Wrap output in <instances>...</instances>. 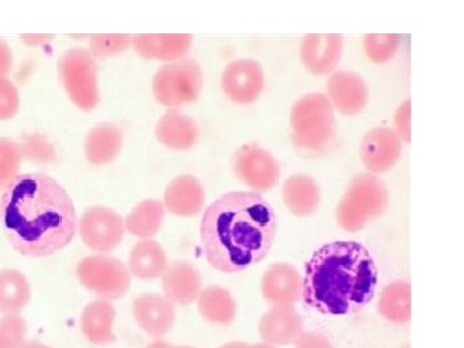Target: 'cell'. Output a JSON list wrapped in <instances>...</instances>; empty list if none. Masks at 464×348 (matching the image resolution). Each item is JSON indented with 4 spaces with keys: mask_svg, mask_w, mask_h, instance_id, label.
<instances>
[{
    "mask_svg": "<svg viewBox=\"0 0 464 348\" xmlns=\"http://www.w3.org/2000/svg\"><path fill=\"white\" fill-rule=\"evenodd\" d=\"M0 226L21 256L50 257L74 239V201L48 174H18L0 195Z\"/></svg>",
    "mask_w": 464,
    "mask_h": 348,
    "instance_id": "cell-1",
    "label": "cell"
},
{
    "mask_svg": "<svg viewBox=\"0 0 464 348\" xmlns=\"http://www.w3.org/2000/svg\"><path fill=\"white\" fill-rule=\"evenodd\" d=\"M276 226L273 207L258 192L222 195L208 207L201 219L207 261L226 274L252 267L273 248Z\"/></svg>",
    "mask_w": 464,
    "mask_h": 348,
    "instance_id": "cell-2",
    "label": "cell"
},
{
    "mask_svg": "<svg viewBox=\"0 0 464 348\" xmlns=\"http://www.w3.org/2000/svg\"><path fill=\"white\" fill-rule=\"evenodd\" d=\"M377 283V266L362 244L334 241L307 262L302 297L307 306L325 315H347L373 299Z\"/></svg>",
    "mask_w": 464,
    "mask_h": 348,
    "instance_id": "cell-3",
    "label": "cell"
},
{
    "mask_svg": "<svg viewBox=\"0 0 464 348\" xmlns=\"http://www.w3.org/2000/svg\"><path fill=\"white\" fill-rule=\"evenodd\" d=\"M389 203V190L380 177L372 173L357 174L338 203V225L347 232L362 230L369 221L384 215Z\"/></svg>",
    "mask_w": 464,
    "mask_h": 348,
    "instance_id": "cell-4",
    "label": "cell"
},
{
    "mask_svg": "<svg viewBox=\"0 0 464 348\" xmlns=\"http://www.w3.org/2000/svg\"><path fill=\"white\" fill-rule=\"evenodd\" d=\"M293 142L308 152H322L334 139L335 116L331 101L323 93L299 99L290 112Z\"/></svg>",
    "mask_w": 464,
    "mask_h": 348,
    "instance_id": "cell-5",
    "label": "cell"
},
{
    "mask_svg": "<svg viewBox=\"0 0 464 348\" xmlns=\"http://www.w3.org/2000/svg\"><path fill=\"white\" fill-rule=\"evenodd\" d=\"M204 74L199 63L181 58L158 70L152 81L155 100L166 108L194 102L203 90Z\"/></svg>",
    "mask_w": 464,
    "mask_h": 348,
    "instance_id": "cell-6",
    "label": "cell"
},
{
    "mask_svg": "<svg viewBox=\"0 0 464 348\" xmlns=\"http://www.w3.org/2000/svg\"><path fill=\"white\" fill-rule=\"evenodd\" d=\"M58 74L76 108L91 111L99 105L97 63L90 51L81 47L66 51L58 61Z\"/></svg>",
    "mask_w": 464,
    "mask_h": 348,
    "instance_id": "cell-7",
    "label": "cell"
},
{
    "mask_svg": "<svg viewBox=\"0 0 464 348\" xmlns=\"http://www.w3.org/2000/svg\"><path fill=\"white\" fill-rule=\"evenodd\" d=\"M79 282L100 299L116 301L123 297L130 286V275L121 259L111 256H90L76 267Z\"/></svg>",
    "mask_w": 464,
    "mask_h": 348,
    "instance_id": "cell-8",
    "label": "cell"
},
{
    "mask_svg": "<svg viewBox=\"0 0 464 348\" xmlns=\"http://www.w3.org/2000/svg\"><path fill=\"white\" fill-rule=\"evenodd\" d=\"M79 235L88 248L110 253L124 239L123 217L111 208L96 206L84 210L78 224Z\"/></svg>",
    "mask_w": 464,
    "mask_h": 348,
    "instance_id": "cell-9",
    "label": "cell"
},
{
    "mask_svg": "<svg viewBox=\"0 0 464 348\" xmlns=\"http://www.w3.org/2000/svg\"><path fill=\"white\" fill-rule=\"evenodd\" d=\"M234 170L241 182L257 192L271 190L280 179V166L276 159L257 145L241 146L237 150Z\"/></svg>",
    "mask_w": 464,
    "mask_h": 348,
    "instance_id": "cell-10",
    "label": "cell"
},
{
    "mask_svg": "<svg viewBox=\"0 0 464 348\" xmlns=\"http://www.w3.org/2000/svg\"><path fill=\"white\" fill-rule=\"evenodd\" d=\"M265 87L261 63L252 58L232 61L222 74V90L226 96L240 105L255 102Z\"/></svg>",
    "mask_w": 464,
    "mask_h": 348,
    "instance_id": "cell-11",
    "label": "cell"
},
{
    "mask_svg": "<svg viewBox=\"0 0 464 348\" xmlns=\"http://www.w3.org/2000/svg\"><path fill=\"white\" fill-rule=\"evenodd\" d=\"M402 141L395 130L387 127L369 130L360 146V158L369 172L383 173L398 163Z\"/></svg>",
    "mask_w": 464,
    "mask_h": 348,
    "instance_id": "cell-12",
    "label": "cell"
},
{
    "mask_svg": "<svg viewBox=\"0 0 464 348\" xmlns=\"http://www.w3.org/2000/svg\"><path fill=\"white\" fill-rule=\"evenodd\" d=\"M326 91L333 109H337L343 115L359 114L368 103V85L357 72L348 70L333 72L326 82Z\"/></svg>",
    "mask_w": 464,
    "mask_h": 348,
    "instance_id": "cell-13",
    "label": "cell"
},
{
    "mask_svg": "<svg viewBox=\"0 0 464 348\" xmlns=\"http://www.w3.org/2000/svg\"><path fill=\"white\" fill-rule=\"evenodd\" d=\"M343 53V38L340 34H308L301 47V60L314 75L334 72Z\"/></svg>",
    "mask_w": 464,
    "mask_h": 348,
    "instance_id": "cell-14",
    "label": "cell"
},
{
    "mask_svg": "<svg viewBox=\"0 0 464 348\" xmlns=\"http://www.w3.org/2000/svg\"><path fill=\"white\" fill-rule=\"evenodd\" d=\"M133 316L146 334L161 338L172 331L176 307L166 295L146 293L134 299Z\"/></svg>",
    "mask_w": 464,
    "mask_h": 348,
    "instance_id": "cell-15",
    "label": "cell"
},
{
    "mask_svg": "<svg viewBox=\"0 0 464 348\" xmlns=\"http://www.w3.org/2000/svg\"><path fill=\"white\" fill-rule=\"evenodd\" d=\"M262 295L268 304L293 306L302 297V277L295 266L277 262L265 271L261 282Z\"/></svg>",
    "mask_w": 464,
    "mask_h": 348,
    "instance_id": "cell-16",
    "label": "cell"
},
{
    "mask_svg": "<svg viewBox=\"0 0 464 348\" xmlns=\"http://www.w3.org/2000/svg\"><path fill=\"white\" fill-rule=\"evenodd\" d=\"M164 295L173 304L188 306L197 301L203 290L200 271L190 262L177 261L168 265L166 273L161 275Z\"/></svg>",
    "mask_w": 464,
    "mask_h": 348,
    "instance_id": "cell-17",
    "label": "cell"
},
{
    "mask_svg": "<svg viewBox=\"0 0 464 348\" xmlns=\"http://www.w3.org/2000/svg\"><path fill=\"white\" fill-rule=\"evenodd\" d=\"M302 333L304 320L292 306L273 307L259 322V334L265 343L271 346L295 343Z\"/></svg>",
    "mask_w": 464,
    "mask_h": 348,
    "instance_id": "cell-18",
    "label": "cell"
},
{
    "mask_svg": "<svg viewBox=\"0 0 464 348\" xmlns=\"http://www.w3.org/2000/svg\"><path fill=\"white\" fill-rule=\"evenodd\" d=\"M134 51L146 60L173 61L185 58L191 50L190 34H139L132 36Z\"/></svg>",
    "mask_w": 464,
    "mask_h": 348,
    "instance_id": "cell-19",
    "label": "cell"
},
{
    "mask_svg": "<svg viewBox=\"0 0 464 348\" xmlns=\"http://www.w3.org/2000/svg\"><path fill=\"white\" fill-rule=\"evenodd\" d=\"M206 201V191L197 177L182 174L167 186L164 192V208L177 217L199 215Z\"/></svg>",
    "mask_w": 464,
    "mask_h": 348,
    "instance_id": "cell-20",
    "label": "cell"
},
{
    "mask_svg": "<svg viewBox=\"0 0 464 348\" xmlns=\"http://www.w3.org/2000/svg\"><path fill=\"white\" fill-rule=\"evenodd\" d=\"M155 136L166 148L182 151L191 149L197 143L199 128L191 116L182 114L177 110H170L158 121Z\"/></svg>",
    "mask_w": 464,
    "mask_h": 348,
    "instance_id": "cell-21",
    "label": "cell"
},
{
    "mask_svg": "<svg viewBox=\"0 0 464 348\" xmlns=\"http://www.w3.org/2000/svg\"><path fill=\"white\" fill-rule=\"evenodd\" d=\"M121 146H123V133L118 125L97 124L85 137V158L94 166H105L118 158Z\"/></svg>",
    "mask_w": 464,
    "mask_h": 348,
    "instance_id": "cell-22",
    "label": "cell"
},
{
    "mask_svg": "<svg viewBox=\"0 0 464 348\" xmlns=\"http://www.w3.org/2000/svg\"><path fill=\"white\" fill-rule=\"evenodd\" d=\"M115 317L116 311L111 302L100 298L91 302L82 314L81 326L84 337L99 346L112 343L115 341Z\"/></svg>",
    "mask_w": 464,
    "mask_h": 348,
    "instance_id": "cell-23",
    "label": "cell"
},
{
    "mask_svg": "<svg viewBox=\"0 0 464 348\" xmlns=\"http://www.w3.org/2000/svg\"><path fill=\"white\" fill-rule=\"evenodd\" d=\"M283 199L286 208L297 217H308L316 212L322 201V191L315 179L306 174H295L283 185Z\"/></svg>",
    "mask_w": 464,
    "mask_h": 348,
    "instance_id": "cell-24",
    "label": "cell"
},
{
    "mask_svg": "<svg viewBox=\"0 0 464 348\" xmlns=\"http://www.w3.org/2000/svg\"><path fill=\"white\" fill-rule=\"evenodd\" d=\"M166 250L152 239H141L133 246L128 259V270L140 280H155L166 273Z\"/></svg>",
    "mask_w": 464,
    "mask_h": 348,
    "instance_id": "cell-25",
    "label": "cell"
},
{
    "mask_svg": "<svg viewBox=\"0 0 464 348\" xmlns=\"http://www.w3.org/2000/svg\"><path fill=\"white\" fill-rule=\"evenodd\" d=\"M32 298L29 280L14 268L0 270V313L3 315L20 314Z\"/></svg>",
    "mask_w": 464,
    "mask_h": 348,
    "instance_id": "cell-26",
    "label": "cell"
},
{
    "mask_svg": "<svg viewBox=\"0 0 464 348\" xmlns=\"http://www.w3.org/2000/svg\"><path fill=\"white\" fill-rule=\"evenodd\" d=\"M198 307L204 320L217 325H230L237 317V302L222 286L210 285L201 290Z\"/></svg>",
    "mask_w": 464,
    "mask_h": 348,
    "instance_id": "cell-27",
    "label": "cell"
},
{
    "mask_svg": "<svg viewBox=\"0 0 464 348\" xmlns=\"http://www.w3.org/2000/svg\"><path fill=\"white\" fill-rule=\"evenodd\" d=\"M166 218V208L161 201L143 200L125 217V230L140 239H151L157 235Z\"/></svg>",
    "mask_w": 464,
    "mask_h": 348,
    "instance_id": "cell-28",
    "label": "cell"
},
{
    "mask_svg": "<svg viewBox=\"0 0 464 348\" xmlns=\"http://www.w3.org/2000/svg\"><path fill=\"white\" fill-rule=\"evenodd\" d=\"M378 311L391 323H408L411 317V284L402 280L389 284L382 292Z\"/></svg>",
    "mask_w": 464,
    "mask_h": 348,
    "instance_id": "cell-29",
    "label": "cell"
},
{
    "mask_svg": "<svg viewBox=\"0 0 464 348\" xmlns=\"http://www.w3.org/2000/svg\"><path fill=\"white\" fill-rule=\"evenodd\" d=\"M23 160L20 142L0 137V191L16 179Z\"/></svg>",
    "mask_w": 464,
    "mask_h": 348,
    "instance_id": "cell-30",
    "label": "cell"
},
{
    "mask_svg": "<svg viewBox=\"0 0 464 348\" xmlns=\"http://www.w3.org/2000/svg\"><path fill=\"white\" fill-rule=\"evenodd\" d=\"M401 36L399 34H366L364 50L374 63H386L398 53Z\"/></svg>",
    "mask_w": 464,
    "mask_h": 348,
    "instance_id": "cell-31",
    "label": "cell"
},
{
    "mask_svg": "<svg viewBox=\"0 0 464 348\" xmlns=\"http://www.w3.org/2000/svg\"><path fill=\"white\" fill-rule=\"evenodd\" d=\"M23 158L39 166H47L56 161V150L41 133L26 134L20 142Z\"/></svg>",
    "mask_w": 464,
    "mask_h": 348,
    "instance_id": "cell-32",
    "label": "cell"
},
{
    "mask_svg": "<svg viewBox=\"0 0 464 348\" xmlns=\"http://www.w3.org/2000/svg\"><path fill=\"white\" fill-rule=\"evenodd\" d=\"M132 45L128 34H94L90 36V51L93 57H111L124 53Z\"/></svg>",
    "mask_w": 464,
    "mask_h": 348,
    "instance_id": "cell-33",
    "label": "cell"
},
{
    "mask_svg": "<svg viewBox=\"0 0 464 348\" xmlns=\"http://www.w3.org/2000/svg\"><path fill=\"white\" fill-rule=\"evenodd\" d=\"M27 323L23 316L0 317V348H21L26 342Z\"/></svg>",
    "mask_w": 464,
    "mask_h": 348,
    "instance_id": "cell-34",
    "label": "cell"
},
{
    "mask_svg": "<svg viewBox=\"0 0 464 348\" xmlns=\"http://www.w3.org/2000/svg\"><path fill=\"white\" fill-rule=\"evenodd\" d=\"M20 109V93L8 78H0V121H9Z\"/></svg>",
    "mask_w": 464,
    "mask_h": 348,
    "instance_id": "cell-35",
    "label": "cell"
},
{
    "mask_svg": "<svg viewBox=\"0 0 464 348\" xmlns=\"http://www.w3.org/2000/svg\"><path fill=\"white\" fill-rule=\"evenodd\" d=\"M411 102L406 100L400 105L395 114V130L401 141L409 143L411 141Z\"/></svg>",
    "mask_w": 464,
    "mask_h": 348,
    "instance_id": "cell-36",
    "label": "cell"
},
{
    "mask_svg": "<svg viewBox=\"0 0 464 348\" xmlns=\"http://www.w3.org/2000/svg\"><path fill=\"white\" fill-rule=\"evenodd\" d=\"M295 348H334L332 342L316 332H304L295 342Z\"/></svg>",
    "mask_w": 464,
    "mask_h": 348,
    "instance_id": "cell-37",
    "label": "cell"
},
{
    "mask_svg": "<svg viewBox=\"0 0 464 348\" xmlns=\"http://www.w3.org/2000/svg\"><path fill=\"white\" fill-rule=\"evenodd\" d=\"M12 66H14V53L11 47L0 39V78H7Z\"/></svg>",
    "mask_w": 464,
    "mask_h": 348,
    "instance_id": "cell-38",
    "label": "cell"
},
{
    "mask_svg": "<svg viewBox=\"0 0 464 348\" xmlns=\"http://www.w3.org/2000/svg\"><path fill=\"white\" fill-rule=\"evenodd\" d=\"M219 348H275L271 346V344L265 343H246V342H230V343H226L224 346Z\"/></svg>",
    "mask_w": 464,
    "mask_h": 348,
    "instance_id": "cell-39",
    "label": "cell"
},
{
    "mask_svg": "<svg viewBox=\"0 0 464 348\" xmlns=\"http://www.w3.org/2000/svg\"><path fill=\"white\" fill-rule=\"evenodd\" d=\"M23 41L30 45L43 44L44 42L53 41V35H23Z\"/></svg>",
    "mask_w": 464,
    "mask_h": 348,
    "instance_id": "cell-40",
    "label": "cell"
},
{
    "mask_svg": "<svg viewBox=\"0 0 464 348\" xmlns=\"http://www.w3.org/2000/svg\"><path fill=\"white\" fill-rule=\"evenodd\" d=\"M21 348H52L48 344L39 341H26Z\"/></svg>",
    "mask_w": 464,
    "mask_h": 348,
    "instance_id": "cell-41",
    "label": "cell"
},
{
    "mask_svg": "<svg viewBox=\"0 0 464 348\" xmlns=\"http://www.w3.org/2000/svg\"><path fill=\"white\" fill-rule=\"evenodd\" d=\"M170 344L164 341H155L146 348H169Z\"/></svg>",
    "mask_w": 464,
    "mask_h": 348,
    "instance_id": "cell-42",
    "label": "cell"
},
{
    "mask_svg": "<svg viewBox=\"0 0 464 348\" xmlns=\"http://www.w3.org/2000/svg\"><path fill=\"white\" fill-rule=\"evenodd\" d=\"M169 348H194V347H185V346H181V347H174L172 346V344H170V347Z\"/></svg>",
    "mask_w": 464,
    "mask_h": 348,
    "instance_id": "cell-43",
    "label": "cell"
}]
</instances>
